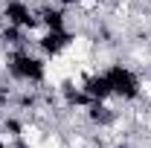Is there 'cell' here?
<instances>
[{"instance_id":"cell-1","label":"cell","mask_w":151,"mask_h":148,"mask_svg":"<svg viewBox=\"0 0 151 148\" xmlns=\"http://www.w3.org/2000/svg\"><path fill=\"white\" fill-rule=\"evenodd\" d=\"M93 50H96V41H93V35H90V32H84V29L73 32L70 41L61 47V52H64L67 58H73L76 64H78V61H84V58H90V55H93Z\"/></svg>"},{"instance_id":"cell-2","label":"cell","mask_w":151,"mask_h":148,"mask_svg":"<svg viewBox=\"0 0 151 148\" xmlns=\"http://www.w3.org/2000/svg\"><path fill=\"white\" fill-rule=\"evenodd\" d=\"M44 134H47V128H44L38 119H26V122L18 125V142L23 148H41Z\"/></svg>"},{"instance_id":"cell-3","label":"cell","mask_w":151,"mask_h":148,"mask_svg":"<svg viewBox=\"0 0 151 148\" xmlns=\"http://www.w3.org/2000/svg\"><path fill=\"white\" fill-rule=\"evenodd\" d=\"M137 96H139L145 105H151V73H142L137 78Z\"/></svg>"},{"instance_id":"cell-4","label":"cell","mask_w":151,"mask_h":148,"mask_svg":"<svg viewBox=\"0 0 151 148\" xmlns=\"http://www.w3.org/2000/svg\"><path fill=\"white\" fill-rule=\"evenodd\" d=\"M41 148H67V145H64V134H58V131H47Z\"/></svg>"},{"instance_id":"cell-5","label":"cell","mask_w":151,"mask_h":148,"mask_svg":"<svg viewBox=\"0 0 151 148\" xmlns=\"http://www.w3.org/2000/svg\"><path fill=\"white\" fill-rule=\"evenodd\" d=\"M15 145H18V131L0 128V148H15Z\"/></svg>"}]
</instances>
